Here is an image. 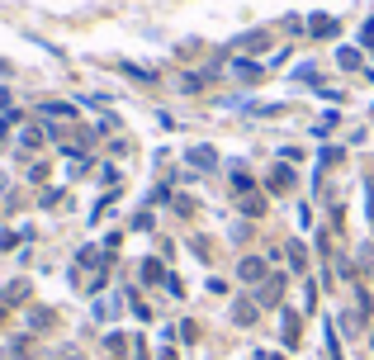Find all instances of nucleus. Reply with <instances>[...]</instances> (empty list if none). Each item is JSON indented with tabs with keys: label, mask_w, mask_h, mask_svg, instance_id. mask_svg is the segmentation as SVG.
I'll return each instance as SVG.
<instances>
[{
	"label": "nucleus",
	"mask_w": 374,
	"mask_h": 360,
	"mask_svg": "<svg viewBox=\"0 0 374 360\" xmlns=\"http://www.w3.org/2000/svg\"><path fill=\"white\" fill-rule=\"evenodd\" d=\"M280 298H284V275H275V270H270V275L261 280V294H256V303H261V308H280Z\"/></svg>",
	"instance_id": "nucleus-1"
},
{
	"label": "nucleus",
	"mask_w": 374,
	"mask_h": 360,
	"mask_svg": "<svg viewBox=\"0 0 374 360\" xmlns=\"http://www.w3.org/2000/svg\"><path fill=\"white\" fill-rule=\"evenodd\" d=\"M237 275L247 284H261L265 275H270V261H265V256H242V261H237Z\"/></svg>",
	"instance_id": "nucleus-2"
},
{
	"label": "nucleus",
	"mask_w": 374,
	"mask_h": 360,
	"mask_svg": "<svg viewBox=\"0 0 374 360\" xmlns=\"http://www.w3.org/2000/svg\"><path fill=\"white\" fill-rule=\"evenodd\" d=\"M24 298H29V280H10L5 289H0V303H5V308H15V303H24Z\"/></svg>",
	"instance_id": "nucleus-3"
},
{
	"label": "nucleus",
	"mask_w": 374,
	"mask_h": 360,
	"mask_svg": "<svg viewBox=\"0 0 374 360\" xmlns=\"http://www.w3.org/2000/svg\"><path fill=\"white\" fill-rule=\"evenodd\" d=\"M256 313H261V303H251V298H237V303H233V323H237V327H251Z\"/></svg>",
	"instance_id": "nucleus-4"
},
{
	"label": "nucleus",
	"mask_w": 374,
	"mask_h": 360,
	"mask_svg": "<svg viewBox=\"0 0 374 360\" xmlns=\"http://www.w3.org/2000/svg\"><path fill=\"white\" fill-rule=\"evenodd\" d=\"M185 157L194 161V166H199V171H214V166H218V152H214V147H189Z\"/></svg>",
	"instance_id": "nucleus-5"
},
{
	"label": "nucleus",
	"mask_w": 374,
	"mask_h": 360,
	"mask_svg": "<svg viewBox=\"0 0 374 360\" xmlns=\"http://www.w3.org/2000/svg\"><path fill=\"white\" fill-rule=\"evenodd\" d=\"M284 256H289V266H294L298 275L308 270V247H303V242H284Z\"/></svg>",
	"instance_id": "nucleus-6"
},
{
	"label": "nucleus",
	"mask_w": 374,
	"mask_h": 360,
	"mask_svg": "<svg viewBox=\"0 0 374 360\" xmlns=\"http://www.w3.org/2000/svg\"><path fill=\"white\" fill-rule=\"evenodd\" d=\"M308 29H312V38H332V33H337V19L332 15H312Z\"/></svg>",
	"instance_id": "nucleus-7"
},
{
	"label": "nucleus",
	"mask_w": 374,
	"mask_h": 360,
	"mask_svg": "<svg viewBox=\"0 0 374 360\" xmlns=\"http://www.w3.org/2000/svg\"><path fill=\"white\" fill-rule=\"evenodd\" d=\"M280 332H284V346H298V313H289V308H284Z\"/></svg>",
	"instance_id": "nucleus-8"
},
{
	"label": "nucleus",
	"mask_w": 374,
	"mask_h": 360,
	"mask_svg": "<svg viewBox=\"0 0 374 360\" xmlns=\"http://www.w3.org/2000/svg\"><path fill=\"white\" fill-rule=\"evenodd\" d=\"M47 133H52V128L33 124V128H24V133H19V142H24V147H43V142H47Z\"/></svg>",
	"instance_id": "nucleus-9"
},
{
	"label": "nucleus",
	"mask_w": 374,
	"mask_h": 360,
	"mask_svg": "<svg viewBox=\"0 0 374 360\" xmlns=\"http://www.w3.org/2000/svg\"><path fill=\"white\" fill-rule=\"evenodd\" d=\"M142 280H147V284H161V280H171V275L161 270V261H152V256H147V261H142Z\"/></svg>",
	"instance_id": "nucleus-10"
},
{
	"label": "nucleus",
	"mask_w": 374,
	"mask_h": 360,
	"mask_svg": "<svg viewBox=\"0 0 374 360\" xmlns=\"http://www.w3.org/2000/svg\"><path fill=\"white\" fill-rule=\"evenodd\" d=\"M237 204H242V214H251V219L265 214V199H261V194H251V190H247V194H237Z\"/></svg>",
	"instance_id": "nucleus-11"
},
{
	"label": "nucleus",
	"mask_w": 374,
	"mask_h": 360,
	"mask_svg": "<svg viewBox=\"0 0 374 360\" xmlns=\"http://www.w3.org/2000/svg\"><path fill=\"white\" fill-rule=\"evenodd\" d=\"M270 190H294V171H289V166H275V171H270Z\"/></svg>",
	"instance_id": "nucleus-12"
},
{
	"label": "nucleus",
	"mask_w": 374,
	"mask_h": 360,
	"mask_svg": "<svg viewBox=\"0 0 374 360\" xmlns=\"http://www.w3.org/2000/svg\"><path fill=\"white\" fill-rule=\"evenodd\" d=\"M233 76H237V81H256V76H261V66L247 62V57H237V62H233Z\"/></svg>",
	"instance_id": "nucleus-13"
},
{
	"label": "nucleus",
	"mask_w": 374,
	"mask_h": 360,
	"mask_svg": "<svg viewBox=\"0 0 374 360\" xmlns=\"http://www.w3.org/2000/svg\"><path fill=\"white\" fill-rule=\"evenodd\" d=\"M105 351H110L114 360L124 356V351H128V342H124V332H110V337H105Z\"/></svg>",
	"instance_id": "nucleus-14"
},
{
	"label": "nucleus",
	"mask_w": 374,
	"mask_h": 360,
	"mask_svg": "<svg viewBox=\"0 0 374 360\" xmlns=\"http://www.w3.org/2000/svg\"><path fill=\"white\" fill-rule=\"evenodd\" d=\"M43 114H47V119H71L76 105H57V100H52V105H43Z\"/></svg>",
	"instance_id": "nucleus-15"
},
{
	"label": "nucleus",
	"mask_w": 374,
	"mask_h": 360,
	"mask_svg": "<svg viewBox=\"0 0 374 360\" xmlns=\"http://www.w3.org/2000/svg\"><path fill=\"white\" fill-rule=\"evenodd\" d=\"M337 62H341L346 71H356V66H360V52H356V47H341V52H337Z\"/></svg>",
	"instance_id": "nucleus-16"
},
{
	"label": "nucleus",
	"mask_w": 374,
	"mask_h": 360,
	"mask_svg": "<svg viewBox=\"0 0 374 360\" xmlns=\"http://www.w3.org/2000/svg\"><path fill=\"white\" fill-rule=\"evenodd\" d=\"M265 43V33H247V38H237V47H247V52H251V47H261Z\"/></svg>",
	"instance_id": "nucleus-17"
},
{
	"label": "nucleus",
	"mask_w": 374,
	"mask_h": 360,
	"mask_svg": "<svg viewBox=\"0 0 374 360\" xmlns=\"http://www.w3.org/2000/svg\"><path fill=\"white\" fill-rule=\"evenodd\" d=\"M360 43H365V47H374V19L365 24V33H360Z\"/></svg>",
	"instance_id": "nucleus-18"
},
{
	"label": "nucleus",
	"mask_w": 374,
	"mask_h": 360,
	"mask_svg": "<svg viewBox=\"0 0 374 360\" xmlns=\"http://www.w3.org/2000/svg\"><path fill=\"white\" fill-rule=\"evenodd\" d=\"M156 360H175V351H171V346H166V351H156Z\"/></svg>",
	"instance_id": "nucleus-19"
},
{
	"label": "nucleus",
	"mask_w": 374,
	"mask_h": 360,
	"mask_svg": "<svg viewBox=\"0 0 374 360\" xmlns=\"http://www.w3.org/2000/svg\"><path fill=\"white\" fill-rule=\"evenodd\" d=\"M5 105H10V95H5V91H0V110H5Z\"/></svg>",
	"instance_id": "nucleus-20"
},
{
	"label": "nucleus",
	"mask_w": 374,
	"mask_h": 360,
	"mask_svg": "<svg viewBox=\"0 0 374 360\" xmlns=\"http://www.w3.org/2000/svg\"><path fill=\"white\" fill-rule=\"evenodd\" d=\"M261 360H284V356H265V351H261Z\"/></svg>",
	"instance_id": "nucleus-21"
}]
</instances>
